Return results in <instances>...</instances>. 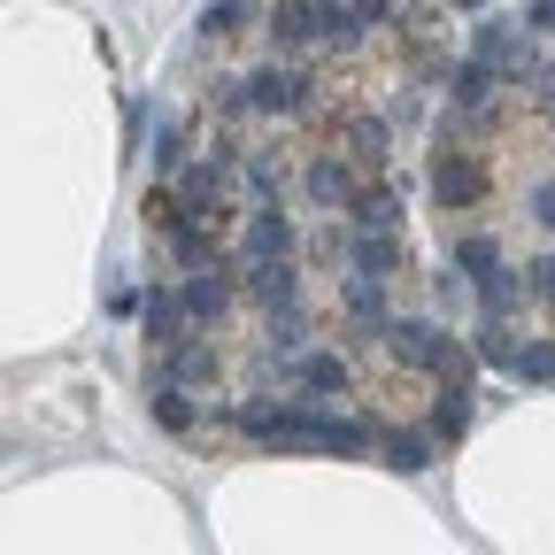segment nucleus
I'll use <instances>...</instances> for the list:
<instances>
[{
    "label": "nucleus",
    "mask_w": 555,
    "mask_h": 555,
    "mask_svg": "<svg viewBox=\"0 0 555 555\" xmlns=\"http://www.w3.org/2000/svg\"><path fill=\"white\" fill-rule=\"evenodd\" d=\"M409 217V185L393 178V170H378L363 193H356V208H347V224L356 232H386V224H401Z\"/></svg>",
    "instance_id": "8"
},
{
    "label": "nucleus",
    "mask_w": 555,
    "mask_h": 555,
    "mask_svg": "<svg viewBox=\"0 0 555 555\" xmlns=\"http://www.w3.org/2000/svg\"><path fill=\"white\" fill-rule=\"evenodd\" d=\"M470 294H478V317H525L532 309V278H525V262H502V270L470 278Z\"/></svg>",
    "instance_id": "10"
},
{
    "label": "nucleus",
    "mask_w": 555,
    "mask_h": 555,
    "mask_svg": "<svg viewBox=\"0 0 555 555\" xmlns=\"http://www.w3.org/2000/svg\"><path fill=\"white\" fill-rule=\"evenodd\" d=\"M525 31H555V0H525Z\"/></svg>",
    "instance_id": "21"
},
{
    "label": "nucleus",
    "mask_w": 555,
    "mask_h": 555,
    "mask_svg": "<svg viewBox=\"0 0 555 555\" xmlns=\"http://www.w3.org/2000/svg\"><path fill=\"white\" fill-rule=\"evenodd\" d=\"M347 9H356V16H363L371 31H386V24L401 16V0H347Z\"/></svg>",
    "instance_id": "20"
},
{
    "label": "nucleus",
    "mask_w": 555,
    "mask_h": 555,
    "mask_svg": "<svg viewBox=\"0 0 555 555\" xmlns=\"http://www.w3.org/2000/svg\"><path fill=\"white\" fill-rule=\"evenodd\" d=\"M339 324L356 332V339H378L393 324V278H371V270H347L339 278V294H332Z\"/></svg>",
    "instance_id": "3"
},
{
    "label": "nucleus",
    "mask_w": 555,
    "mask_h": 555,
    "mask_svg": "<svg viewBox=\"0 0 555 555\" xmlns=\"http://www.w3.org/2000/svg\"><path fill=\"white\" fill-rule=\"evenodd\" d=\"M502 262H509V255H502L494 232H478V224L455 232V270H463V286H470V278H486V270H502Z\"/></svg>",
    "instance_id": "16"
},
{
    "label": "nucleus",
    "mask_w": 555,
    "mask_h": 555,
    "mask_svg": "<svg viewBox=\"0 0 555 555\" xmlns=\"http://www.w3.org/2000/svg\"><path fill=\"white\" fill-rule=\"evenodd\" d=\"M240 201H247V208L286 201V163H270V155H240Z\"/></svg>",
    "instance_id": "14"
},
{
    "label": "nucleus",
    "mask_w": 555,
    "mask_h": 555,
    "mask_svg": "<svg viewBox=\"0 0 555 555\" xmlns=\"http://www.w3.org/2000/svg\"><path fill=\"white\" fill-rule=\"evenodd\" d=\"M155 378H178V386H224V347L208 339V332H193V339H178L170 356H155Z\"/></svg>",
    "instance_id": "6"
},
{
    "label": "nucleus",
    "mask_w": 555,
    "mask_h": 555,
    "mask_svg": "<svg viewBox=\"0 0 555 555\" xmlns=\"http://www.w3.org/2000/svg\"><path fill=\"white\" fill-rule=\"evenodd\" d=\"M324 9H347V0H324Z\"/></svg>",
    "instance_id": "23"
},
{
    "label": "nucleus",
    "mask_w": 555,
    "mask_h": 555,
    "mask_svg": "<svg viewBox=\"0 0 555 555\" xmlns=\"http://www.w3.org/2000/svg\"><path fill=\"white\" fill-rule=\"evenodd\" d=\"M139 332H147L155 356H170L178 339H193L201 324H193V309H185V286H155L147 301H139Z\"/></svg>",
    "instance_id": "7"
},
{
    "label": "nucleus",
    "mask_w": 555,
    "mask_h": 555,
    "mask_svg": "<svg viewBox=\"0 0 555 555\" xmlns=\"http://www.w3.org/2000/svg\"><path fill=\"white\" fill-rule=\"evenodd\" d=\"M371 178H378V170H363L347 147H332V139L301 155V201L317 208V217H347V208H356V193H363Z\"/></svg>",
    "instance_id": "1"
},
{
    "label": "nucleus",
    "mask_w": 555,
    "mask_h": 555,
    "mask_svg": "<svg viewBox=\"0 0 555 555\" xmlns=\"http://www.w3.org/2000/svg\"><path fill=\"white\" fill-rule=\"evenodd\" d=\"M409 232L386 224V232H356V255H347V270H371V278H409Z\"/></svg>",
    "instance_id": "12"
},
{
    "label": "nucleus",
    "mask_w": 555,
    "mask_h": 555,
    "mask_svg": "<svg viewBox=\"0 0 555 555\" xmlns=\"http://www.w3.org/2000/svg\"><path fill=\"white\" fill-rule=\"evenodd\" d=\"M478 393H470V378H433V416H425V425H433V440L440 448H463V433H470V409Z\"/></svg>",
    "instance_id": "11"
},
{
    "label": "nucleus",
    "mask_w": 555,
    "mask_h": 555,
    "mask_svg": "<svg viewBox=\"0 0 555 555\" xmlns=\"http://www.w3.org/2000/svg\"><path fill=\"white\" fill-rule=\"evenodd\" d=\"M240 24H262V9H255V0H208V9H201V47H224V39H240Z\"/></svg>",
    "instance_id": "15"
},
{
    "label": "nucleus",
    "mask_w": 555,
    "mask_h": 555,
    "mask_svg": "<svg viewBox=\"0 0 555 555\" xmlns=\"http://www.w3.org/2000/svg\"><path fill=\"white\" fill-rule=\"evenodd\" d=\"M232 255H240V270L301 255V224L286 217V201H270V208H247V217H240V240H232Z\"/></svg>",
    "instance_id": "2"
},
{
    "label": "nucleus",
    "mask_w": 555,
    "mask_h": 555,
    "mask_svg": "<svg viewBox=\"0 0 555 555\" xmlns=\"http://www.w3.org/2000/svg\"><path fill=\"white\" fill-rule=\"evenodd\" d=\"M448 9H470V16H486V9H494V0H448Z\"/></svg>",
    "instance_id": "22"
},
{
    "label": "nucleus",
    "mask_w": 555,
    "mask_h": 555,
    "mask_svg": "<svg viewBox=\"0 0 555 555\" xmlns=\"http://www.w3.org/2000/svg\"><path fill=\"white\" fill-rule=\"evenodd\" d=\"M262 39H270V54H317L324 47V0H270Z\"/></svg>",
    "instance_id": "4"
},
{
    "label": "nucleus",
    "mask_w": 555,
    "mask_h": 555,
    "mask_svg": "<svg viewBox=\"0 0 555 555\" xmlns=\"http://www.w3.org/2000/svg\"><path fill=\"white\" fill-rule=\"evenodd\" d=\"M433 425H386L378 433V463L386 470H401V478H416V470H433Z\"/></svg>",
    "instance_id": "13"
},
{
    "label": "nucleus",
    "mask_w": 555,
    "mask_h": 555,
    "mask_svg": "<svg viewBox=\"0 0 555 555\" xmlns=\"http://www.w3.org/2000/svg\"><path fill=\"white\" fill-rule=\"evenodd\" d=\"M525 217H532L540 232H555V170H540V178H525Z\"/></svg>",
    "instance_id": "19"
},
{
    "label": "nucleus",
    "mask_w": 555,
    "mask_h": 555,
    "mask_svg": "<svg viewBox=\"0 0 555 555\" xmlns=\"http://www.w3.org/2000/svg\"><path fill=\"white\" fill-rule=\"evenodd\" d=\"M301 278H309V270L286 255V262H255V270H240V286H247V301H255L262 317H294V309L309 301Z\"/></svg>",
    "instance_id": "5"
},
{
    "label": "nucleus",
    "mask_w": 555,
    "mask_h": 555,
    "mask_svg": "<svg viewBox=\"0 0 555 555\" xmlns=\"http://www.w3.org/2000/svg\"><path fill=\"white\" fill-rule=\"evenodd\" d=\"M155 425H163V433H193V386L155 378Z\"/></svg>",
    "instance_id": "17"
},
{
    "label": "nucleus",
    "mask_w": 555,
    "mask_h": 555,
    "mask_svg": "<svg viewBox=\"0 0 555 555\" xmlns=\"http://www.w3.org/2000/svg\"><path fill=\"white\" fill-rule=\"evenodd\" d=\"M356 386V363H347V347H324V339H309V356L294 363V393H347Z\"/></svg>",
    "instance_id": "9"
},
{
    "label": "nucleus",
    "mask_w": 555,
    "mask_h": 555,
    "mask_svg": "<svg viewBox=\"0 0 555 555\" xmlns=\"http://www.w3.org/2000/svg\"><path fill=\"white\" fill-rule=\"evenodd\" d=\"M386 116H393L401 131H416V124H425V93H416V78H409V69L386 86Z\"/></svg>",
    "instance_id": "18"
}]
</instances>
